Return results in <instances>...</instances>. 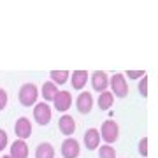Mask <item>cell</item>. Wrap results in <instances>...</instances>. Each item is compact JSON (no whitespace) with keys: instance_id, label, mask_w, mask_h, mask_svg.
I'll list each match as a JSON object with an SVG mask.
<instances>
[{"instance_id":"obj_24","label":"cell","mask_w":158,"mask_h":158,"mask_svg":"<svg viewBox=\"0 0 158 158\" xmlns=\"http://www.w3.org/2000/svg\"><path fill=\"white\" fill-rule=\"evenodd\" d=\"M2 158H11V155H4V156H2Z\"/></svg>"},{"instance_id":"obj_5","label":"cell","mask_w":158,"mask_h":158,"mask_svg":"<svg viewBox=\"0 0 158 158\" xmlns=\"http://www.w3.org/2000/svg\"><path fill=\"white\" fill-rule=\"evenodd\" d=\"M53 106L56 109L58 113H67L69 107L72 106V95H70V91H58L56 97H55V100H53Z\"/></svg>"},{"instance_id":"obj_19","label":"cell","mask_w":158,"mask_h":158,"mask_svg":"<svg viewBox=\"0 0 158 158\" xmlns=\"http://www.w3.org/2000/svg\"><path fill=\"white\" fill-rule=\"evenodd\" d=\"M139 93H141L142 97L148 95V77L146 76H142L141 77V83H139Z\"/></svg>"},{"instance_id":"obj_1","label":"cell","mask_w":158,"mask_h":158,"mask_svg":"<svg viewBox=\"0 0 158 158\" xmlns=\"http://www.w3.org/2000/svg\"><path fill=\"white\" fill-rule=\"evenodd\" d=\"M37 97H39V90H37V86L34 83H25V85L19 88V104L25 106V107H32L35 106V102H37Z\"/></svg>"},{"instance_id":"obj_13","label":"cell","mask_w":158,"mask_h":158,"mask_svg":"<svg viewBox=\"0 0 158 158\" xmlns=\"http://www.w3.org/2000/svg\"><path fill=\"white\" fill-rule=\"evenodd\" d=\"M70 83H72V88L74 90H83L85 85L88 83V72L86 70H74L70 74Z\"/></svg>"},{"instance_id":"obj_15","label":"cell","mask_w":158,"mask_h":158,"mask_svg":"<svg viewBox=\"0 0 158 158\" xmlns=\"http://www.w3.org/2000/svg\"><path fill=\"white\" fill-rule=\"evenodd\" d=\"M35 158H55V148L49 142H40L35 149Z\"/></svg>"},{"instance_id":"obj_16","label":"cell","mask_w":158,"mask_h":158,"mask_svg":"<svg viewBox=\"0 0 158 158\" xmlns=\"http://www.w3.org/2000/svg\"><path fill=\"white\" fill-rule=\"evenodd\" d=\"M113 102H114L113 91H102L100 95H98V107H100L102 111H107V109L113 106Z\"/></svg>"},{"instance_id":"obj_2","label":"cell","mask_w":158,"mask_h":158,"mask_svg":"<svg viewBox=\"0 0 158 158\" xmlns=\"http://www.w3.org/2000/svg\"><path fill=\"white\" fill-rule=\"evenodd\" d=\"M109 86H111L113 95H116L118 98L128 95V85H127V77L123 74H114L113 77H109Z\"/></svg>"},{"instance_id":"obj_11","label":"cell","mask_w":158,"mask_h":158,"mask_svg":"<svg viewBox=\"0 0 158 158\" xmlns=\"http://www.w3.org/2000/svg\"><path fill=\"white\" fill-rule=\"evenodd\" d=\"M58 128L62 132L63 135L70 137L76 132V121H74L72 116H69V114H63L62 118L58 119Z\"/></svg>"},{"instance_id":"obj_7","label":"cell","mask_w":158,"mask_h":158,"mask_svg":"<svg viewBox=\"0 0 158 158\" xmlns=\"http://www.w3.org/2000/svg\"><path fill=\"white\" fill-rule=\"evenodd\" d=\"M107 86H109V76L104 70H95L91 74V88L98 93L102 91H107Z\"/></svg>"},{"instance_id":"obj_8","label":"cell","mask_w":158,"mask_h":158,"mask_svg":"<svg viewBox=\"0 0 158 158\" xmlns=\"http://www.w3.org/2000/svg\"><path fill=\"white\" fill-rule=\"evenodd\" d=\"M76 107L81 114H88L93 107V95L90 91H81L76 98Z\"/></svg>"},{"instance_id":"obj_4","label":"cell","mask_w":158,"mask_h":158,"mask_svg":"<svg viewBox=\"0 0 158 158\" xmlns=\"http://www.w3.org/2000/svg\"><path fill=\"white\" fill-rule=\"evenodd\" d=\"M51 107L48 106V102H40V104H35L34 107V119L39 125H48L51 121Z\"/></svg>"},{"instance_id":"obj_12","label":"cell","mask_w":158,"mask_h":158,"mask_svg":"<svg viewBox=\"0 0 158 158\" xmlns=\"http://www.w3.org/2000/svg\"><path fill=\"white\" fill-rule=\"evenodd\" d=\"M11 158H28V146L27 142L21 141V139H16V141L11 144Z\"/></svg>"},{"instance_id":"obj_17","label":"cell","mask_w":158,"mask_h":158,"mask_svg":"<svg viewBox=\"0 0 158 158\" xmlns=\"http://www.w3.org/2000/svg\"><path fill=\"white\" fill-rule=\"evenodd\" d=\"M49 77L55 85H65L69 81V77H70V74H69L67 70H51Z\"/></svg>"},{"instance_id":"obj_14","label":"cell","mask_w":158,"mask_h":158,"mask_svg":"<svg viewBox=\"0 0 158 158\" xmlns=\"http://www.w3.org/2000/svg\"><path fill=\"white\" fill-rule=\"evenodd\" d=\"M56 93H58V88H56V85H55L53 81H46L44 85H42L40 95H42L44 102H53L55 97H56Z\"/></svg>"},{"instance_id":"obj_6","label":"cell","mask_w":158,"mask_h":158,"mask_svg":"<svg viewBox=\"0 0 158 158\" xmlns=\"http://www.w3.org/2000/svg\"><path fill=\"white\" fill-rule=\"evenodd\" d=\"M79 153H81V148H79V142L74 137H67L62 142V156L63 158H77Z\"/></svg>"},{"instance_id":"obj_20","label":"cell","mask_w":158,"mask_h":158,"mask_svg":"<svg viewBox=\"0 0 158 158\" xmlns=\"http://www.w3.org/2000/svg\"><path fill=\"white\" fill-rule=\"evenodd\" d=\"M9 144V139H7V134L4 128H0V151H4V148H7Z\"/></svg>"},{"instance_id":"obj_23","label":"cell","mask_w":158,"mask_h":158,"mask_svg":"<svg viewBox=\"0 0 158 158\" xmlns=\"http://www.w3.org/2000/svg\"><path fill=\"white\" fill-rule=\"evenodd\" d=\"M142 76H146L142 70H128L127 72V77H130V79H137V77H142Z\"/></svg>"},{"instance_id":"obj_10","label":"cell","mask_w":158,"mask_h":158,"mask_svg":"<svg viewBox=\"0 0 158 158\" xmlns=\"http://www.w3.org/2000/svg\"><path fill=\"white\" fill-rule=\"evenodd\" d=\"M85 146L86 149H98L100 148V130L88 128L85 132Z\"/></svg>"},{"instance_id":"obj_3","label":"cell","mask_w":158,"mask_h":158,"mask_svg":"<svg viewBox=\"0 0 158 158\" xmlns=\"http://www.w3.org/2000/svg\"><path fill=\"white\" fill-rule=\"evenodd\" d=\"M100 137L107 142V144L118 141V137H119V127H118V123H116L114 119H107V121H104V123H102V128H100Z\"/></svg>"},{"instance_id":"obj_21","label":"cell","mask_w":158,"mask_h":158,"mask_svg":"<svg viewBox=\"0 0 158 158\" xmlns=\"http://www.w3.org/2000/svg\"><path fill=\"white\" fill-rule=\"evenodd\" d=\"M139 153H141L142 156L148 155V139L146 137H142L141 141H139Z\"/></svg>"},{"instance_id":"obj_22","label":"cell","mask_w":158,"mask_h":158,"mask_svg":"<svg viewBox=\"0 0 158 158\" xmlns=\"http://www.w3.org/2000/svg\"><path fill=\"white\" fill-rule=\"evenodd\" d=\"M7 106V91L4 88H0V111H4Z\"/></svg>"},{"instance_id":"obj_9","label":"cell","mask_w":158,"mask_h":158,"mask_svg":"<svg viewBox=\"0 0 158 158\" xmlns=\"http://www.w3.org/2000/svg\"><path fill=\"white\" fill-rule=\"evenodd\" d=\"M14 134H16L18 139H21V141H25V139H28L30 135H32V123H30L28 118H19L14 123Z\"/></svg>"},{"instance_id":"obj_18","label":"cell","mask_w":158,"mask_h":158,"mask_svg":"<svg viewBox=\"0 0 158 158\" xmlns=\"http://www.w3.org/2000/svg\"><path fill=\"white\" fill-rule=\"evenodd\" d=\"M98 158H116V151L111 144H104L98 148Z\"/></svg>"}]
</instances>
